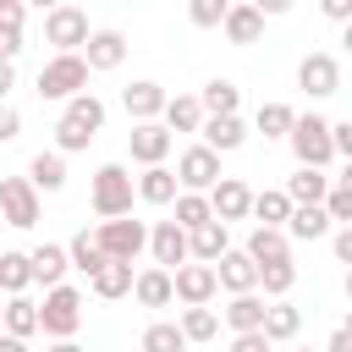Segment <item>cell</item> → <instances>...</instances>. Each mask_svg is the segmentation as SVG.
<instances>
[{
    "label": "cell",
    "instance_id": "obj_1",
    "mask_svg": "<svg viewBox=\"0 0 352 352\" xmlns=\"http://www.w3.org/2000/svg\"><path fill=\"white\" fill-rule=\"evenodd\" d=\"M82 324V292L77 286H50L44 302H38V330L55 336V341H72Z\"/></svg>",
    "mask_w": 352,
    "mask_h": 352
},
{
    "label": "cell",
    "instance_id": "obj_2",
    "mask_svg": "<svg viewBox=\"0 0 352 352\" xmlns=\"http://www.w3.org/2000/svg\"><path fill=\"white\" fill-rule=\"evenodd\" d=\"M286 143H292V154H297L302 170H324V165L336 160V154H330V121H324V116H297L292 132H286Z\"/></svg>",
    "mask_w": 352,
    "mask_h": 352
},
{
    "label": "cell",
    "instance_id": "obj_3",
    "mask_svg": "<svg viewBox=\"0 0 352 352\" xmlns=\"http://www.w3.org/2000/svg\"><path fill=\"white\" fill-rule=\"evenodd\" d=\"M88 204H94V214H104V220L132 214V170H126V165H99Z\"/></svg>",
    "mask_w": 352,
    "mask_h": 352
},
{
    "label": "cell",
    "instance_id": "obj_4",
    "mask_svg": "<svg viewBox=\"0 0 352 352\" xmlns=\"http://www.w3.org/2000/svg\"><path fill=\"white\" fill-rule=\"evenodd\" d=\"M94 242H99V253L110 258V264H138V253L148 248V231H143V220H99V231H94Z\"/></svg>",
    "mask_w": 352,
    "mask_h": 352
},
{
    "label": "cell",
    "instance_id": "obj_5",
    "mask_svg": "<svg viewBox=\"0 0 352 352\" xmlns=\"http://www.w3.org/2000/svg\"><path fill=\"white\" fill-rule=\"evenodd\" d=\"M38 94H44V99H77V94H88V66H82V55H50V60L38 66Z\"/></svg>",
    "mask_w": 352,
    "mask_h": 352
},
{
    "label": "cell",
    "instance_id": "obj_6",
    "mask_svg": "<svg viewBox=\"0 0 352 352\" xmlns=\"http://www.w3.org/2000/svg\"><path fill=\"white\" fill-rule=\"evenodd\" d=\"M88 11L82 6H55L50 16H44V38L55 44V55H77L82 44H88Z\"/></svg>",
    "mask_w": 352,
    "mask_h": 352
},
{
    "label": "cell",
    "instance_id": "obj_7",
    "mask_svg": "<svg viewBox=\"0 0 352 352\" xmlns=\"http://www.w3.org/2000/svg\"><path fill=\"white\" fill-rule=\"evenodd\" d=\"M176 192H209L214 182H220V154H209L204 143H192L182 160H176Z\"/></svg>",
    "mask_w": 352,
    "mask_h": 352
},
{
    "label": "cell",
    "instance_id": "obj_8",
    "mask_svg": "<svg viewBox=\"0 0 352 352\" xmlns=\"http://www.w3.org/2000/svg\"><path fill=\"white\" fill-rule=\"evenodd\" d=\"M0 220L16 226V231L38 226V192H33L28 176H6V182H0Z\"/></svg>",
    "mask_w": 352,
    "mask_h": 352
},
{
    "label": "cell",
    "instance_id": "obj_9",
    "mask_svg": "<svg viewBox=\"0 0 352 352\" xmlns=\"http://www.w3.org/2000/svg\"><path fill=\"white\" fill-rule=\"evenodd\" d=\"M209 214L220 220V226H231V220H248V204H253V187L248 182H236V176H220L209 192Z\"/></svg>",
    "mask_w": 352,
    "mask_h": 352
},
{
    "label": "cell",
    "instance_id": "obj_10",
    "mask_svg": "<svg viewBox=\"0 0 352 352\" xmlns=\"http://www.w3.org/2000/svg\"><path fill=\"white\" fill-rule=\"evenodd\" d=\"M209 270H214V286H226L231 297H242V292H258V264H253L242 248H226V253H220Z\"/></svg>",
    "mask_w": 352,
    "mask_h": 352
},
{
    "label": "cell",
    "instance_id": "obj_11",
    "mask_svg": "<svg viewBox=\"0 0 352 352\" xmlns=\"http://www.w3.org/2000/svg\"><path fill=\"white\" fill-rule=\"evenodd\" d=\"M214 292H220V286H214V270H209V264H182V270H170V297H176V302L209 308Z\"/></svg>",
    "mask_w": 352,
    "mask_h": 352
},
{
    "label": "cell",
    "instance_id": "obj_12",
    "mask_svg": "<svg viewBox=\"0 0 352 352\" xmlns=\"http://www.w3.org/2000/svg\"><path fill=\"white\" fill-rule=\"evenodd\" d=\"M297 88H308L314 99H330V94L341 88V60H336V55H324V50L302 55V66H297Z\"/></svg>",
    "mask_w": 352,
    "mask_h": 352
},
{
    "label": "cell",
    "instance_id": "obj_13",
    "mask_svg": "<svg viewBox=\"0 0 352 352\" xmlns=\"http://www.w3.org/2000/svg\"><path fill=\"white\" fill-rule=\"evenodd\" d=\"M148 253H154V270H182L187 264V231L176 226V220H160L154 231H148Z\"/></svg>",
    "mask_w": 352,
    "mask_h": 352
},
{
    "label": "cell",
    "instance_id": "obj_14",
    "mask_svg": "<svg viewBox=\"0 0 352 352\" xmlns=\"http://www.w3.org/2000/svg\"><path fill=\"white\" fill-rule=\"evenodd\" d=\"M77 55H82L88 72H116V66L126 60V38H121L116 28H99V33H88V44H82Z\"/></svg>",
    "mask_w": 352,
    "mask_h": 352
},
{
    "label": "cell",
    "instance_id": "obj_15",
    "mask_svg": "<svg viewBox=\"0 0 352 352\" xmlns=\"http://www.w3.org/2000/svg\"><path fill=\"white\" fill-rule=\"evenodd\" d=\"M126 148H132V160L148 170V165H165V154H170V132L160 126V121H138L132 132H126Z\"/></svg>",
    "mask_w": 352,
    "mask_h": 352
},
{
    "label": "cell",
    "instance_id": "obj_16",
    "mask_svg": "<svg viewBox=\"0 0 352 352\" xmlns=\"http://www.w3.org/2000/svg\"><path fill=\"white\" fill-rule=\"evenodd\" d=\"M165 99H170V94H165L160 82H148V77H138V82H126V88H121V104H126V116H132V121H154V116L165 110Z\"/></svg>",
    "mask_w": 352,
    "mask_h": 352
},
{
    "label": "cell",
    "instance_id": "obj_17",
    "mask_svg": "<svg viewBox=\"0 0 352 352\" xmlns=\"http://www.w3.org/2000/svg\"><path fill=\"white\" fill-rule=\"evenodd\" d=\"M204 148L209 154H231V148H242L248 143V126H242V116H204Z\"/></svg>",
    "mask_w": 352,
    "mask_h": 352
},
{
    "label": "cell",
    "instance_id": "obj_18",
    "mask_svg": "<svg viewBox=\"0 0 352 352\" xmlns=\"http://www.w3.org/2000/svg\"><path fill=\"white\" fill-rule=\"evenodd\" d=\"M226 248H231V236H226V226H220V220H209V226L187 231V264H214Z\"/></svg>",
    "mask_w": 352,
    "mask_h": 352
},
{
    "label": "cell",
    "instance_id": "obj_19",
    "mask_svg": "<svg viewBox=\"0 0 352 352\" xmlns=\"http://www.w3.org/2000/svg\"><path fill=\"white\" fill-rule=\"evenodd\" d=\"M280 231H286V242H292V236H297V242H319V236H330V220H324L319 204H297Z\"/></svg>",
    "mask_w": 352,
    "mask_h": 352
},
{
    "label": "cell",
    "instance_id": "obj_20",
    "mask_svg": "<svg viewBox=\"0 0 352 352\" xmlns=\"http://www.w3.org/2000/svg\"><path fill=\"white\" fill-rule=\"evenodd\" d=\"M28 270H33V280H44V286H66V248H55V242H38L33 253H28Z\"/></svg>",
    "mask_w": 352,
    "mask_h": 352
},
{
    "label": "cell",
    "instance_id": "obj_21",
    "mask_svg": "<svg viewBox=\"0 0 352 352\" xmlns=\"http://www.w3.org/2000/svg\"><path fill=\"white\" fill-rule=\"evenodd\" d=\"M264 308H270V302H264L258 292H242V297H231V302H226V314H220V319L231 324V336H248V330H258V324H264Z\"/></svg>",
    "mask_w": 352,
    "mask_h": 352
},
{
    "label": "cell",
    "instance_id": "obj_22",
    "mask_svg": "<svg viewBox=\"0 0 352 352\" xmlns=\"http://www.w3.org/2000/svg\"><path fill=\"white\" fill-rule=\"evenodd\" d=\"M132 297H138L143 308H170V302H176V297H170V275L154 270V264L132 275Z\"/></svg>",
    "mask_w": 352,
    "mask_h": 352
},
{
    "label": "cell",
    "instance_id": "obj_23",
    "mask_svg": "<svg viewBox=\"0 0 352 352\" xmlns=\"http://www.w3.org/2000/svg\"><path fill=\"white\" fill-rule=\"evenodd\" d=\"M226 38L231 44H258V33H264V16H258V6H226Z\"/></svg>",
    "mask_w": 352,
    "mask_h": 352
},
{
    "label": "cell",
    "instance_id": "obj_24",
    "mask_svg": "<svg viewBox=\"0 0 352 352\" xmlns=\"http://www.w3.org/2000/svg\"><path fill=\"white\" fill-rule=\"evenodd\" d=\"M280 192L292 198V209H297V204H324L330 176H324V170H302V165H297V176H286V187H280Z\"/></svg>",
    "mask_w": 352,
    "mask_h": 352
},
{
    "label": "cell",
    "instance_id": "obj_25",
    "mask_svg": "<svg viewBox=\"0 0 352 352\" xmlns=\"http://www.w3.org/2000/svg\"><path fill=\"white\" fill-rule=\"evenodd\" d=\"M253 264H275V258H292V242H286V231H270V226H253V236H248V248H242Z\"/></svg>",
    "mask_w": 352,
    "mask_h": 352
},
{
    "label": "cell",
    "instance_id": "obj_26",
    "mask_svg": "<svg viewBox=\"0 0 352 352\" xmlns=\"http://www.w3.org/2000/svg\"><path fill=\"white\" fill-rule=\"evenodd\" d=\"M297 330H302V314H297L292 302H270V308H264V324H258V336H264L270 346H275V341H292Z\"/></svg>",
    "mask_w": 352,
    "mask_h": 352
},
{
    "label": "cell",
    "instance_id": "obj_27",
    "mask_svg": "<svg viewBox=\"0 0 352 352\" xmlns=\"http://www.w3.org/2000/svg\"><path fill=\"white\" fill-rule=\"evenodd\" d=\"M192 99H198L204 116H236V99H242V94H236L231 77H214V82H204V94H192Z\"/></svg>",
    "mask_w": 352,
    "mask_h": 352
},
{
    "label": "cell",
    "instance_id": "obj_28",
    "mask_svg": "<svg viewBox=\"0 0 352 352\" xmlns=\"http://www.w3.org/2000/svg\"><path fill=\"white\" fill-rule=\"evenodd\" d=\"M160 116H165V121H160L165 132H198V126H204V110H198V99H192V94L165 99V110H160Z\"/></svg>",
    "mask_w": 352,
    "mask_h": 352
},
{
    "label": "cell",
    "instance_id": "obj_29",
    "mask_svg": "<svg viewBox=\"0 0 352 352\" xmlns=\"http://www.w3.org/2000/svg\"><path fill=\"white\" fill-rule=\"evenodd\" d=\"M28 182H33V192H60V187H66V160H60L55 148H50V154H33Z\"/></svg>",
    "mask_w": 352,
    "mask_h": 352
},
{
    "label": "cell",
    "instance_id": "obj_30",
    "mask_svg": "<svg viewBox=\"0 0 352 352\" xmlns=\"http://www.w3.org/2000/svg\"><path fill=\"white\" fill-rule=\"evenodd\" d=\"M248 214H258V226H270V231H280V226H286V214H292V198H286L280 187H264V192H253V204H248Z\"/></svg>",
    "mask_w": 352,
    "mask_h": 352
},
{
    "label": "cell",
    "instance_id": "obj_31",
    "mask_svg": "<svg viewBox=\"0 0 352 352\" xmlns=\"http://www.w3.org/2000/svg\"><path fill=\"white\" fill-rule=\"evenodd\" d=\"M66 264H72V270H82V275L94 280V275H99V270H104L110 258L99 253V242H94V231H77V236L66 242Z\"/></svg>",
    "mask_w": 352,
    "mask_h": 352
},
{
    "label": "cell",
    "instance_id": "obj_32",
    "mask_svg": "<svg viewBox=\"0 0 352 352\" xmlns=\"http://www.w3.org/2000/svg\"><path fill=\"white\" fill-rule=\"evenodd\" d=\"M132 192H138L143 204H170V198H176V176H170L165 165H148V170L132 182Z\"/></svg>",
    "mask_w": 352,
    "mask_h": 352
},
{
    "label": "cell",
    "instance_id": "obj_33",
    "mask_svg": "<svg viewBox=\"0 0 352 352\" xmlns=\"http://www.w3.org/2000/svg\"><path fill=\"white\" fill-rule=\"evenodd\" d=\"M297 286V264L292 258H275V264H258V292L264 297H275V302H286V292Z\"/></svg>",
    "mask_w": 352,
    "mask_h": 352
},
{
    "label": "cell",
    "instance_id": "obj_34",
    "mask_svg": "<svg viewBox=\"0 0 352 352\" xmlns=\"http://www.w3.org/2000/svg\"><path fill=\"white\" fill-rule=\"evenodd\" d=\"M6 336L11 341H28L33 330H38V302H28V297H6Z\"/></svg>",
    "mask_w": 352,
    "mask_h": 352
},
{
    "label": "cell",
    "instance_id": "obj_35",
    "mask_svg": "<svg viewBox=\"0 0 352 352\" xmlns=\"http://www.w3.org/2000/svg\"><path fill=\"white\" fill-rule=\"evenodd\" d=\"M28 286H33L28 253H0V297H22Z\"/></svg>",
    "mask_w": 352,
    "mask_h": 352
},
{
    "label": "cell",
    "instance_id": "obj_36",
    "mask_svg": "<svg viewBox=\"0 0 352 352\" xmlns=\"http://www.w3.org/2000/svg\"><path fill=\"white\" fill-rule=\"evenodd\" d=\"M182 341L192 346V341H214L220 336V319H214V308H182Z\"/></svg>",
    "mask_w": 352,
    "mask_h": 352
},
{
    "label": "cell",
    "instance_id": "obj_37",
    "mask_svg": "<svg viewBox=\"0 0 352 352\" xmlns=\"http://www.w3.org/2000/svg\"><path fill=\"white\" fill-rule=\"evenodd\" d=\"M170 204H176V226H182V231H198V226H209V220H214L204 192H176Z\"/></svg>",
    "mask_w": 352,
    "mask_h": 352
},
{
    "label": "cell",
    "instance_id": "obj_38",
    "mask_svg": "<svg viewBox=\"0 0 352 352\" xmlns=\"http://www.w3.org/2000/svg\"><path fill=\"white\" fill-rule=\"evenodd\" d=\"M66 121H77L82 132L99 138V126H104V104H99L94 94H77V99H66Z\"/></svg>",
    "mask_w": 352,
    "mask_h": 352
},
{
    "label": "cell",
    "instance_id": "obj_39",
    "mask_svg": "<svg viewBox=\"0 0 352 352\" xmlns=\"http://www.w3.org/2000/svg\"><path fill=\"white\" fill-rule=\"evenodd\" d=\"M292 104H280V99H270V104H258V116H253V126L264 132V138H286L292 132Z\"/></svg>",
    "mask_w": 352,
    "mask_h": 352
},
{
    "label": "cell",
    "instance_id": "obj_40",
    "mask_svg": "<svg viewBox=\"0 0 352 352\" xmlns=\"http://www.w3.org/2000/svg\"><path fill=\"white\" fill-rule=\"evenodd\" d=\"M319 209H324L330 226H346V220H352V182H330V192H324Z\"/></svg>",
    "mask_w": 352,
    "mask_h": 352
},
{
    "label": "cell",
    "instance_id": "obj_41",
    "mask_svg": "<svg viewBox=\"0 0 352 352\" xmlns=\"http://www.w3.org/2000/svg\"><path fill=\"white\" fill-rule=\"evenodd\" d=\"M94 292H99V297H126V292H132V264H104V270L94 275Z\"/></svg>",
    "mask_w": 352,
    "mask_h": 352
},
{
    "label": "cell",
    "instance_id": "obj_42",
    "mask_svg": "<svg viewBox=\"0 0 352 352\" xmlns=\"http://www.w3.org/2000/svg\"><path fill=\"white\" fill-rule=\"evenodd\" d=\"M143 352H187V341H182V330H176V324H165V319H160V324H148V330H143Z\"/></svg>",
    "mask_w": 352,
    "mask_h": 352
},
{
    "label": "cell",
    "instance_id": "obj_43",
    "mask_svg": "<svg viewBox=\"0 0 352 352\" xmlns=\"http://www.w3.org/2000/svg\"><path fill=\"white\" fill-rule=\"evenodd\" d=\"M187 16H192L198 28H220V22H226V0H192Z\"/></svg>",
    "mask_w": 352,
    "mask_h": 352
},
{
    "label": "cell",
    "instance_id": "obj_44",
    "mask_svg": "<svg viewBox=\"0 0 352 352\" xmlns=\"http://www.w3.org/2000/svg\"><path fill=\"white\" fill-rule=\"evenodd\" d=\"M330 154H336V160L352 154V121H330Z\"/></svg>",
    "mask_w": 352,
    "mask_h": 352
},
{
    "label": "cell",
    "instance_id": "obj_45",
    "mask_svg": "<svg viewBox=\"0 0 352 352\" xmlns=\"http://www.w3.org/2000/svg\"><path fill=\"white\" fill-rule=\"evenodd\" d=\"M231 352H275V346H270L258 330H248V336H231Z\"/></svg>",
    "mask_w": 352,
    "mask_h": 352
},
{
    "label": "cell",
    "instance_id": "obj_46",
    "mask_svg": "<svg viewBox=\"0 0 352 352\" xmlns=\"http://www.w3.org/2000/svg\"><path fill=\"white\" fill-rule=\"evenodd\" d=\"M22 16H28L22 0H0V28H16V33H22Z\"/></svg>",
    "mask_w": 352,
    "mask_h": 352
},
{
    "label": "cell",
    "instance_id": "obj_47",
    "mask_svg": "<svg viewBox=\"0 0 352 352\" xmlns=\"http://www.w3.org/2000/svg\"><path fill=\"white\" fill-rule=\"evenodd\" d=\"M16 132H22V116H16L11 104H0V143H11Z\"/></svg>",
    "mask_w": 352,
    "mask_h": 352
},
{
    "label": "cell",
    "instance_id": "obj_48",
    "mask_svg": "<svg viewBox=\"0 0 352 352\" xmlns=\"http://www.w3.org/2000/svg\"><path fill=\"white\" fill-rule=\"evenodd\" d=\"M16 50H22V33L16 28H0V60H16Z\"/></svg>",
    "mask_w": 352,
    "mask_h": 352
},
{
    "label": "cell",
    "instance_id": "obj_49",
    "mask_svg": "<svg viewBox=\"0 0 352 352\" xmlns=\"http://www.w3.org/2000/svg\"><path fill=\"white\" fill-rule=\"evenodd\" d=\"M324 16H330V22H346V16H352V0H324Z\"/></svg>",
    "mask_w": 352,
    "mask_h": 352
},
{
    "label": "cell",
    "instance_id": "obj_50",
    "mask_svg": "<svg viewBox=\"0 0 352 352\" xmlns=\"http://www.w3.org/2000/svg\"><path fill=\"white\" fill-rule=\"evenodd\" d=\"M324 352H352V330L346 324H336V336H330V346Z\"/></svg>",
    "mask_w": 352,
    "mask_h": 352
},
{
    "label": "cell",
    "instance_id": "obj_51",
    "mask_svg": "<svg viewBox=\"0 0 352 352\" xmlns=\"http://www.w3.org/2000/svg\"><path fill=\"white\" fill-rule=\"evenodd\" d=\"M11 88H16V66H11V60H0V104H6V94H11Z\"/></svg>",
    "mask_w": 352,
    "mask_h": 352
},
{
    "label": "cell",
    "instance_id": "obj_52",
    "mask_svg": "<svg viewBox=\"0 0 352 352\" xmlns=\"http://www.w3.org/2000/svg\"><path fill=\"white\" fill-rule=\"evenodd\" d=\"M336 258H352V226L336 231Z\"/></svg>",
    "mask_w": 352,
    "mask_h": 352
},
{
    "label": "cell",
    "instance_id": "obj_53",
    "mask_svg": "<svg viewBox=\"0 0 352 352\" xmlns=\"http://www.w3.org/2000/svg\"><path fill=\"white\" fill-rule=\"evenodd\" d=\"M0 352H33L28 341H11V336H0Z\"/></svg>",
    "mask_w": 352,
    "mask_h": 352
},
{
    "label": "cell",
    "instance_id": "obj_54",
    "mask_svg": "<svg viewBox=\"0 0 352 352\" xmlns=\"http://www.w3.org/2000/svg\"><path fill=\"white\" fill-rule=\"evenodd\" d=\"M50 352H82V346H77V341H55Z\"/></svg>",
    "mask_w": 352,
    "mask_h": 352
},
{
    "label": "cell",
    "instance_id": "obj_55",
    "mask_svg": "<svg viewBox=\"0 0 352 352\" xmlns=\"http://www.w3.org/2000/svg\"><path fill=\"white\" fill-rule=\"evenodd\" d=\"M297 352H308V346H297Z\"/></svg>",
    "mask_w": 352,
    "mask_h": 352
}]
</instances>
